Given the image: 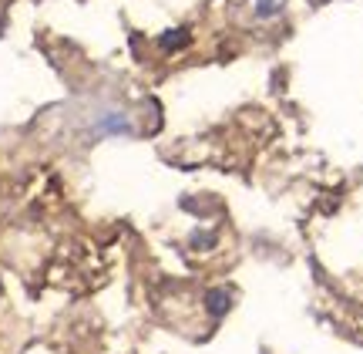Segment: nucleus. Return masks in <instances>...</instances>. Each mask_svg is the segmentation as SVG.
<instances>
[{
    "instance_id": "obj_1",
    "label": "nucleus",
    "mask_w": 363,
    "mask_h": 354,
    "mask_svg": "<svg viewBox=\"0 0 363 354\" xmlns=\"http://www.w3.org/2000/svg\"><path fill=\"white\" fill-rule=\"evenodd\" d=\"M249 11L259 24H269V21L286 14V0H249Z\"/></svg>"
},
{
    "instance_id": "obj_2",
    "label": "nucleus",
    "mask_w": 363,
    "mask_h": 354,
    "mask_svg": "<svg viewBox=\"0 0 363 354\" xmlns=\"http://www.w3.org/2000/svg\"><path fill=\"white\" fill-rule=\"evenodd\" d=\"M229 307H233L229 290H208V311H212V317H222Z\"/></svg>"
},
{
    "instance_id": "obj_3",
    "label": "nucleus",
    "mask_w": 363,
    "mask_h": 354,
    "mask_svg": "<svg viewBox=\"0 0 363 354\" xmlns=\"http://www.w3.org/2000/svg\"><path fill=\"white\" fill-rule=\"evenodd\" d=\"M185 44H189V31H169V34L158 38L162 51H175V48H185Z\"/></svg>"
}]
</instances>
